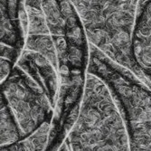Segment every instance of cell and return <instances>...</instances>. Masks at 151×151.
<instances>
[{"mask_svg": "<svg viewBox=\"0 0 151 151\" xmlns=\"http://www.w3.org/2000/svg\"><path fill=\"white\" fill-rule=\"evenodd\" d=\"M99 73L114 89L124 108L129 150L151 151V91L108 63L100 67Z\"/></svg>", "mask_w": 151, "mask_h": 151, "instance_id": "277c9868", "label": "cell"}, {"mask_svg": "<svg viewBox=\"0 0 151 151\" xmlns=\"http://www.w3.org/2000/svg\"><path fill=\"white\" fill-rule=\"evenodd\" d=\"M78 117L66 142L71 151H130L125 111L111 85L88 73Z\"/></svg>", "mask_w": 151, "mask_h": 151, "instance_id": "6da1fadb", "label": "cell"}, {"mask_svg": "<svg viewBox=\"0 0 151 151\" xmlns=\"http://www.w3.org/2000/svg\"><path fill=\"white\" fill-rule=\"evenodd\" d=\"M50 124L45 122L29 137L11 146L1 147V151H43L47 143Z\"/></svg>", "mask_w": 151, "mask_h": 151, "instance_id": "5b68a950", "label": "cell"}, {"mask_svg": "<svg viewBox=\"0 0 151 151\" xmlns=\"http://www.w3.org/2000/svg\"><path fill=\"white\" fill-rule=\"evenodd\" d=\"M58 151H71V150H70V148H69V146H68L67 142L64 141V142L63 143L62 147H60V149H59Z\"/></svg>", "mask_w": 151, "mask_h": 151, "instance_id": "52a82bcc", "label": "cell"}, {"mask_svg": "<svg viewBox=\"0 0 151 151\" xmlns=\"http://www.w3.org/2000/svg\"><path fill=\"white\" fill-rule=\"evenodd\" d=\"M22 140L17 124L4 100L1 99V147Z\"/></svg>", "mask_w": 151, "mask_h": 151, "instance_id": "8992f818", "label": "cell"}, {"mask_svg": "<svg viewBox=\"0 0 151 151\" xmlns=\"http://www.w3.org/2000/svg\"><path fill=\"white\" fill-rule=\"evenodd\" d=\"M1 96L17 122L22 140L45 122L51 123L53 105L46 91L17 65L2 82Z\"/></svg>", "mask_w": 151, "mask_h": 151, "instance_id": "3957f363", "label": "cell"}, {"mask_svg": "<svg viewBox=\"0 0 151 151\" xmlns=\"http://www.w3.org/2000/svg\"><path fill=\"white\" fill-rule=\"evenodd\" d=\"M91 45L97 49L117 71L147 79L137 65L133 54V35L139 4L134 1H74Z\"/></svg>", "mask_w": 151, "mask_h": 151, "instance_id": "7a4b0ae2", "label": "cell"}]
</instances>
